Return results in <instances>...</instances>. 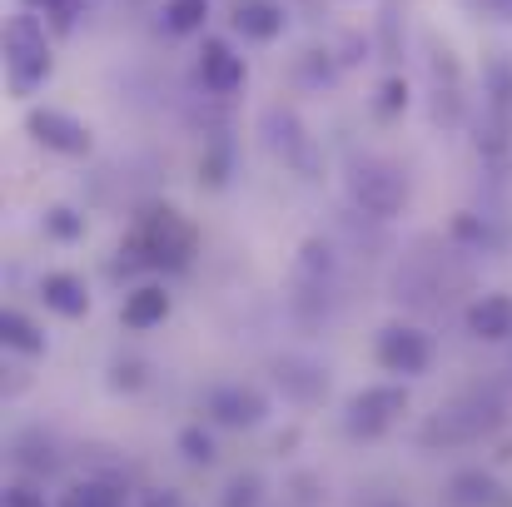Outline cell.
Instances as JSON below:
<instances>
[{
    "instance_id": "6da1fadb",
    "label": "cell",
    "mask_w": 512,
    "mask_h": 507,
    "mask_svg": "<svg viewBox=\"0 0 512 507\" xmlns=\"http://www.w3.org/2000/svg\"><path fill=\"white\" fill-rule=\"evenodd\" d=\"M5 70H10V85L20 95L35 90L50 75V35H45L40 15H10V25H5Z\"/></svg>"
},
{
    "instance_id": "7a4b0ae2",
    "label": "cell",
    "mask_w": 512,
    "mask_h": 507,
    "mask_svg": "<svg viewBox=\"0 0 512 507\" xmlns=\"http://www.w3.org/2000/svg\"><path fill=\"white\" fill-rule=\"evenodd\" d=\"M348 199L373 219H393L408 204V179H403V169L383 165V160H363L348 174Z\"/></svg>"
},
{
    "instance_id": "3957f363",
    "label": "cell",
    "mask_w": 512,
    "mask_h": 507,
    "mask_svg": "<svg viewBox=\"0 0 512 507\" xmlns=\"http://www.w3.org/2000/svg\"><path fill=\"white\" fill-rule=\"evenodd\" d=\"M135 244L145 249L150 264H184L189 249H194V229H189L174 209H155V214L140 224V239H135Z\"/></svg>"
},
{
    "instance_id": "277c9868",
    "label": "cell",
    "mask_w": 512,
    "mask_h": 507,
    "mask_svg": "<svg viewBox=\"0 0 512 507\" xmlns=\"http://www.w3.org/2000/svg\"><path fill=\"white\" fill-rule=\"evenodd\" d=\"M25 130L35 135V145H45V150H55V155H90V130L75 120V115H65V110H30L25 115Z\"/></svg>"
},
{
    "instance_id": "5b68a950",
    "label": "cell",
    "mask_w": 512,
    "mask_h": 507,
    "mask_svg": "<svg viewBox=\"0 0 512 507\" xmlns=\"http://www.w3.org/2000/svg\"><path fill=\"white\" fill-rule=\"evenodd\" d=\"M378 363L388 373H423L428 368V338L418 329H408V324H393L378 338Z\"/></svg>"
},
{
    "instance_id": "8992f818",
    "label": "cell",
    "mask_w": 512,
    "mask_h": 507,
    "mask_svg": "<svg viewBox=\"0 0 512 507\" xmlns=\"http://www.w3.org/2000/svg\"><path fill=\"white\" fill-rule=\"evenodd\" d=\"M199 80L214 90V95H234L244 85V55H234L224 40H209L199 50Z\"/></svg>"
},
{
    "instance_id": "52a82bcc",
    "label": "cell",
    "mask_w": 512,
    "mask_h": 507,
    "mask_svg": "<svg viewBox=\"0 0 512 507\" xmlns=\"http://www.w3.org/2000/svg\"><path fill=\"white\" fill-rule=\"evenodd\" d=\"M234 30L244 40H279L284 35V5L279 0H234Z\"/></svg>"
},
{
    "instance_id": "ba28073f",
    "label": "cell",
    "mask_w": 512,
    "mask_h": 507,
    "mask_svg": "<svg viewBox=\"0 0 512 507\" xmlns=\"http://www.w3.org/2000/svg\"><path fill=\"white\" fill-rule=\"evenodd\" d=\"M468 334L483 343H503L512 338V294H483L468 309Z\"/></svg>"
},
{
    "instance_id": "9c48e42d",
    "label": "cell",
    "mask_w": 512,
    "mask_h": 507,
    "mask_svg": "<svg viewBox=\"0 0 512 507\" xmlns=\"http://www.w3.org/2000/svg\"><path fill=\"white\" fill-rule=\"evenodd\" d=\"M120 319H125V329L145 334V329H155V324H165V319H170V294H165L160 284H140L135 294H125Z\"/></svg>"
},
{
    "instance_id": "30bf717a",
    "label": "cell",
    "mask_w": 512,
    "mask_h": 507,
    "mask_svg": "<svg viewBox=\"0 0 512 507\" xmlns=\"http://www.w3.org/2000/svg\"><path fill=\"white\" fill-rule=\"evenodd\" d=\"M40 304L50 314H60V319H80L90 309V294H85V284L75 274H45L40 279Z\"/></svg>"
},
{
    "instance_id": "8fae6325",
    "label": "cell",
    "mask_w": 512,
    "mask_h": 507,
    "mask_svg": "<svg viewBox=\"0 0 512 507\" xmlns=\"http://www.w3.org/2000/svg\"><path fill=\"white\" fill-rule=\"evenodd\" d=\"M403 403H408L403 388H368V393L353 398V423L358 428H383L393 413H403Z\"/></svg>"
},
{
    "instance_id": "7c38bea8",
    "label": "cell",
    "mask_w": 512,
    "mask_h": 507,
    "mask_svg": "<svg viewBox=\"0 0 512 507\" xmlns=\"http://www.w3.org/2000/svg\"><path fill=\"white\" fill-rule=\"evenodd\" d=\"M209 408L224 418V423H259L264 418V398L254 388H219L209 398Z\"/></svg>"
},
{
    "instance_id": "4fadbf2b",
    "label": "cell",
    "mask_w": 512,
    "mask_h": 507,
    "mask_svg": "<svg viewBox=\"0 0 512 507\" xmlns=\"http://www.w3.org/2000/svg\"><path fill=\"white\" fill-rule=\"evenodd\" d=\"M204 20H209V0H170L165 5V30L174 35H194V30H204Z\"/></svg>"
},
{
    "instance_id": "5bb4252c",
    "label": "cell",
    "mask_w": 512,
    "mask_h": 507,
    "mask_svg": "<svg viewBox=\"0 0 512 507\" xmlns=\"http://www.w3.org/2000/svg\"><path fill=\"white\" fill-rule=\"evenodd\" d=\"M0 334H5V343H10V348H20V353H40V348H45V334H40V329H35L25 314H15V309L0 319Z\"/></svg>"
},
{
    "instance_id": "9a60e30c",
    "label": "cell",
    "mask_w": 512,
    "mask_h": 507,
    "mask_svg": "<svg viewBox=\"0 0 512 507\" xmlns=\"http://www.w3.org/2000/svg\"><path fill=\"white\" fill-rule=\"evenodd\" d=\"M45 229H50L55 239H80V234H85V219H80L75 209H65V204H55V209L45 214Z\"/></svg>"
},
{
    "instance_id": "2e32d148",
    "label": "cell",
    "mask_w": 512,
    "mask_h": 507,
    "mask_svg": "<svg viewBox=\"0 0 512 507\" xmlns=\"http://www.w3.org/2000/svg\"><path fill=\"white\" fill-rule=\"evenodd\" d=\"M70 507H120V498H115L110 488H95V483H90V488H80V493L70 498Z\"/></svg>"
},
{
    "instance_id": "e0dca14e",
    "label": "cell",
    "mask_w": 512,
    "mask_h": 507,
    "mask_svg": "<svg viewBox=\"0 0 512 507\" xmlns=\"http://www.w3.org/2000/svg\"><path fill=\"white\" fill-rule=\"evenodd\" d=\"M403 105H408V85H403V80H388V85H383V110L393 115V110H403Z\"/></svg>"
},
{
    "instance_id": "ac0fdd59",
    "label": "cell",
    "mask_w": 512,
    "mask_h": 507,
    "mask_svg": "<svg viewBox=\"0 0 512 507\" xmlns=\"http://www.w3.org/2000/svg\"><path fill=\"white\" fill-rule=\"evenodd\" d=\"M184 448H189V458H209V438L204 433H184Z\"/></svg>"
},
{
    "instance_id": "d6986e66",
    "label": "cell",
    "mask_w": 512,
    "mask_h": 507,
    "mask_svg": "<svg viewBox=\"0 0 512 507\" xmlns=\"http://www.w3.org/2000/svg\"><path fill=\"white\" fill-rule=\"evenodd\" d=\"M483 5H488L498 20H512V0H483Z\"/></svg>"
},
{
    "instance_id": "ffe728a7",
    "label": "cell",
    "mask_w": 512,
    "mask_h": 507,
    "mask_svg": "<svg viewBox=\"0 0 512 507\" xmlns=\"http://www.w3.org/2000/svg\"><path fill=\"white\" fill-rule=\"evenodd\" d=\"M10 507H40V503H35L30 493H15V498H10Z\"/></svg>"
},
{
    "instance_id": "44dd1931",
    "label": "cell",
    "mask_w": 512,
    "mask_h": 507,
    "mask_svg": "<svg viewBox=\"0 0 512 507\" xmlns=\"http://www.w3.org/2000/svg\"><path fill=\"white\" fill-rule=\"evenodd\" d=\"M150 507H179V503H174V498H155V503H150Z\"/></svg>"
}]
</instances>
